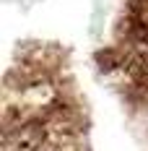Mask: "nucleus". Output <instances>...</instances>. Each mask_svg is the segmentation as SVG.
<instances>
[{
  "label": "nucleus",
  "mask_w": 148,
  "mask_h": 151,
  "mask_svg": "<svg viewBox=\"0 0 148 151\" xmlns=\"http://www.w3.org/2000/svg\"><path fill=\"white\" fill-rule=\"evenodd\" d=\"M3 151H81V138L62 109H16L5 104Z\"/></svg>",
  "instance_id": "obj_1"
}]
</instances>
